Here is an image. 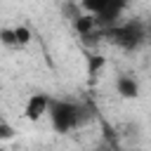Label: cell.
Here are the masks:
<instances>
[{"label":"cell","instance_id":"5b68a950","mask_svg":"<svg viewBox=\"0 0 151 151\" xmlns=\"http://www.w3.org/2000/svg\"><path fill=\"white\" fill-rule=\"evenodd\" d=\"M116 92L123 97V99H137L139 97V80L130 73H120L116 78Z\"/></svg>","mask_w":151,"mask_h":151},{"label":"cell","instance_id":"7c38bea8","mask_svg":"<svg viewBox=\"0 0 151 151\" xmlns=\"http://www.w3.org/2000/svg\"><path fill=\"white\" fill-rule=\"evenodd\" d=\"M0 151H5V149H0Z\"/></svg>","mask_w":151,"mask_h":151},{"label":"cell","instance_id":"8fae6325","mask_svg":"<svg viewBox=\"0 0 151 151\" xmlns=\"http://www.w3.org/2000/svg\"><path fill=\"white\" fill-rule=\"evenodd\" d=\"M146 28H149V35H151V17H149V21H146Z\"/></svg>","mask_w":151,"mask_h":151},{"label":"cell","instance_id":"3957f363","mask_svg":"<svg viewBox=\"0 0 151 151\" xmlns=\"http://www.w3.org/2000/svg\"><path fill=\"white\" fill-rule=\"evenodd\" d=\"M50 104H52V99H50L45 92H35V94H31V97L26 99V104H24V116H26V120L38 123L42 116L50 113Z\"/></svg>","mask_w":151,"mask_h":151},{"label":"cell","instance_id":"9c48e42d","mask_svg":"<svg viewBox=\"0 0 151 151\" xmlns=\"http://www.w3.org/2000/svg\"><path fill=\"white\" fill-rule=\"evenodd\" d=\"M106 2H109V0H80L83 9H85L87 14H94V17H97V14L106 7Z\"/></svg>","mask_w":151,"mask_h":151},{"label":"cell","instance_id":"7a4b0ae2","mask_svg":"<svg viewBox=\"0 0 151 151\" xmlns=\"http://www.w3.org/2000/svg\"><path fill=\"white\" fill-rule=\"evenodd\" d=\"M104 35L120 50L125 52H134L139 50L146 38H149V28H146V21H139V19H130V21H116L111 26H106Z\"/></svg>","mask_w":151,"mask_h":151},{"label":"cell","instance_id":"8992f818","mask_svg":"<svg viewBox=\"0 0 151 151\" xmlns=\"http://www.w3.org/2000/svg\"><path fill=\"white\" fill-rule=\"evenodd\" d=\"M97 26H99V21H97L94 14H83V17H78V19L73 21V28H76L80 35H90V33H94Z\"/></svg>","mask_w":151,"mask_h":151},{"label":"cell","instance_id":"52a82bcc","mask_svg":"<svg viewBox=\"0 0 151 151\" xmlns=\"http://www.w3.org/2000/svg\"><path fill=\"white\" fill-rule=\"evenodd\" d=\"M14 35H17V45H19V50H21V47H26V45L31 42V38H33V33H31V28H28L26 24L14 26Z\"/></svg>","mask_w":151,"mask_h":151},{"label":"cell","instance_id":"ba28073f","mask_svg":"<svg viewBox=\"0 0 151 151\" xmlns=\"http://www.w3.org/2000/svg\"><path fill=\"white\" fill-rule=\"evenodd\" d=\"M0 45H5V47H12V50H19V45H17V35H14V26L12 28H0Z\"/></svg>","mask_w":151,"mask_h":151},{"label":"cell","instance_id":"6da1fadb","mask_svg":"<svg viewBox=\"0 0 151 151\" xmlns=\"http://www.w3.org/2000/svg\"><path fill=\"white\" fill-rule=\"evenodd\" d=\"M50 123L59 134H68L76 127H83L90 118V109L83 101H68V99H54L50 104Z\"/></svg>","mask_w":151,"mask_h":151},{"label":"cell","instance_id":"30bf717a","mask_svg":"<svg viewBox=\"0 0 151 151\" xmlns=\"http://www.w3.org/2000/svg\"><path fill=\"white\" fill-rule=\"evenodd\" d=\"M104 66V57H97V59H90V64H87V71H90V76L92 73H97L99 68Z\"/></svg>","mask_w":151,"mask_h":151},{"label":"cell","instance_id":"277c9868","mask_svg":"<svg viewBox=\"0 0 151 151\" xmlns=\"http://www.w3.org/2000/svg\"><path fill=\"white\" fill-rule=\"evenodd\" d=\"M125 7H127V0H109L106 7L97 14L99 26H111V24H116V21L120 19V14L125 12Z\"/></svg>","mask_w":151,"mask_h":151}]
</instances>
